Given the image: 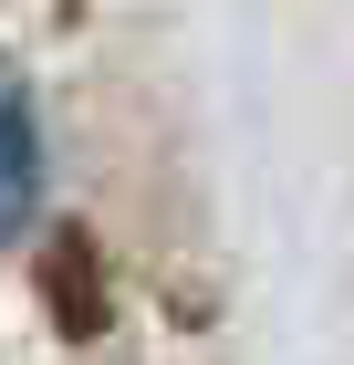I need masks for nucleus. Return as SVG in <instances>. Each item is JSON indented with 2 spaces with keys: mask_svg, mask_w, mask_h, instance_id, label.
<instances>
[{
  "mask_svg": "<svg viewBox=\"0 0 354 365\" xmlns=\"http://www.w3.org/2000/svg\"><path fill=\"white\" fill-rule=\"evenodd\" d=\"M31 198H42V146H31V115L21 94L0 84V251L31 230Z\"/></svg>",
  "mask_w": 354,
  "mask_h": 365,
  "instance_id": "nucleus-1",
  "label": "nucleus"
}]
</instances>
